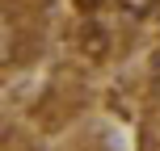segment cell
<instances>
[{"label":"cell","mask_w":160,"mask_h":151,"mask_svg":"<svg viewBox=\"0 0 160 151\" xmlns=\"http://www.w3.org/2000/svg\"><path fill=\"white\" fill-rule=\"evenodd\" d=\"M84 50H88L93 59H101V55H105V34L97 30V25H88V34H84Z\"/></svg>","instance_id":"cell-1"},{"label":"cell","mask_w":160,"mask_h":151,"mask_svg":"<svg viewBox=\"0 0 160 151\" xmlns=\"http://www.w3.org/2000/svg\"><path fill=\"white\" fill-rule=\"evenodd\" d=\"M152 92L160 97V63H156V72H152Z\"/></svg>","instance_id":"cell-3"},{"label":"cell","mask_w":160,"mask_h":151,"mask_svg":"<svg viewBox=\"0 0 160 151\" xmlns=\"http://www.w3.org/2000/svg\"><path fill=\"white\" fill-rule=\"evenodd\" d=\"M84 4H88V8H97V0H84Z\"/></svg>","instance_id":"cell-4"},{"label":"cell","mask_w":160,"mask_h":151,"mask_svg":"<svg viewBox=\"0 0 160 151\" xmlns=\"http://www.w3.org/2000/svg\"><path fill=\"white\" fill-rule=\"evenodd\" d=\"M118 4H122L127 17H148V13L156 8V0H118Z\"/></svg>","instance_id":"cell-2"}]
</instances>
